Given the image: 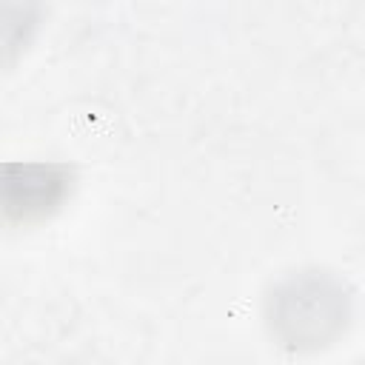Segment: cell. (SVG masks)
<instances>
[{
    "label": "cell",
    "instance_id": "cell-1",
    "mask_svg": "<svg viewBox=\"0 0 365 365\" xmlns=\"http://www.w3.org/2000/svg\"><path fill=\"white\" fill-rule=\"evenodd\" d=\"M351 291L342 277L305 268L282 277L265 297V325L277 345L314 354L334 345L351 322Z\"/></svg>",
    "mask_w": 365,
    "mask_h": 365
},
{
    "label": "cell",
    "instance_id": "cell-3",
    "mask_svg": "<svg viewBox=\"0 0 365 365\" xmlns=\"http://www.w3.org/2000/svg\"><path fill=\"white\" fill-rule=\"evenodd\" d=\"M359 365H365V362H359Z\"/></svg>",
    "mask_w": 365,
    "mask_h": 365
},
{
    "label": "cell",
    "instance_id": "cell-2",
    "mask_svg": "<svg viewBox=\"0 0 365 365\" xmlns=\"http://www.w3.org/2000/svg\"><path fill=\"white\" fill-rule=\"evenodd\" d=\"M74 168L63 163H9L3 171V211L14 222L48 220L71 197Z\"/></svg>",
    "mask_w": 365,
    "mask_h": 365
}]
</instances>
